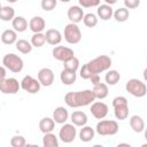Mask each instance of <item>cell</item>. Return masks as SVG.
<instances>
[{
	"label": "cell",
	"mask_w": 147,
	"mask_h": 147,
	"mask_svg": "<svg viewBox=\"0 0 147 147\" xmlns=\"http://www.w3.org/2000/svg\"><path fill=\"white\" fill-rule=\"evenodd\" d=\"M1 8H2V6H1V3H0V9H1Z\"/></svg>",
	"instance_id": "44"
},
{
	"label": "cell",
	"mask_w": 147,
	"mask_h": 147,
	"mask_svg": "<svg viewBox=\"0 0 147 147\" xmlns=\"http://www.w3.org/2000/svg\"><path fill=\"white\" fill-rule=\"evenodd\" d=\"M45 42H46V38L45 34H42L41 32H37L31 37V45L34 47H41L44 46Z\"/></svg>",
	"instance_id": "33"
},
{
	"label": "cell",
	"mask_w": 147,
	"mask_h": 147,
	"mask_svg": "<svg viewBox=\"0 0 147 147\" xmlns=\"http://www.w3.org/2000/svg\"><path fill=\"white\" fill-rule=\"evenodd\" d=\"M46 26V23H45V20L40 16H34L30 20L29 22V28L32 32L37 33V32H41Z\"/></svg>",
	"instance_id": "16"
},
{
	"label": "cell",
	"mask_w": 147,
	"mask_h": 147,
	"mask_svg": "<svg viewBox=\"0 0 147 147\" xmlns=\"http://www.w3.org/2000/svg\"><path fill=\"white\" fill-rule=\"evenodd\" d=\"M16 40H17V34H16V31L14 30H10V29L5 30L1 34V41L6 45H11L16 42Z\"/></svg>",
	"instance_id": "25"
},
{
	"label": "cell",
	"mask_w": 147,
	"mask_h": 147,
	"mask_svg": "<svg viewBox=\"0 0 147 147\" xmlns=\"http://www.w3.org/2000/svg\"><path fill=\"white\" fill-rule=\"evenodd\" d=\"M2 63L5 68L9 69L11 72H15V74L21 72L23 69V60L18 55L13 54V53L6 54L2 59Z\"/></svg>",
	"instance_id": "4"
},
{
	"label": "cell",
	"mask_w": 147,
	"mask_h": 147,
	"mask_svg": "<svg viewBox=\"0 0 147 147\" xmlns=\"http://www.w3.org/2000/svg\"><path fill=\"white\" fill-rule=\"evenodd\" d=\"M54 126H55V122L53 118H49V117H44L39 122V129L44 134L52 132L54 130Z\"/></svg>",
	"instance_id": "23"
},
{
	"label": "cell",
	"mask_w": 147,
	"mask_h": 147,
	"mask_svg": "<svg viewBox=\"0 0 147 147\" xmlns=\"http://www.w3.org/2000/svg\"><path fill=\"white\" fill-rule=\"evenodd\" d=\"M95 100V96L92 90L78 91V92H69L64 96L65 103L71 108H78L91 105Z\"/></svg>",
	"instance_id": "2"
},
{
	"label": "cell",
	"mask_w": 147,
	"mask_h": 147,
	"mask_svg": "<svg viewBox=\"0 0 147 147\" xmlns=\"http://www.w3.org/2000/svg\"><path fill=\"white\" fill-rule=\"evenodd\" d=\"M25 144H26L25 139L22 136H14L10 139V145L13 147H23V146H25Z\"/></svg>",
	"instance_id": "36"
},
{
	"label": "cell",
	"mask_w": 147,
	"mask_h": 147,
	"mask_svg": "<svg viewBox=\"0 0 147 147\" xmlns=\"http://www.w3.org/2000/svg\"><path fill=\"white\" fill-rule=\"evenodd\" d=\"M83 21H84V24H85L87 28H93V26H95V25L98 24V18H96V16H95L94 14H92V13H88V14L84 15Z\"/></svg>",
	"instance_id": "34"
},
{
	"label": "cell",
	"mask_w": 147,
	"mask_h": 147,
	"mask_svg": "<svg viewBox=\"0 0 147 147\" xmlns=\"http://www.w3.org/2000/svg\"><path fill=\"white\" fill-rule=\"evenodd\" d=\"M125 88L130 94H132L133 96H137V98L145 96V94L147 92L146 84L144 82L139 80V79H136V78H132V79L127 80V83L125 85Z\"/></svg>",
	"instance_id": "5"
},
{
	"label": "cell",
	"mask_w": 147,
	"mask_h": 147,
	"mask_svg": "<svg viewBox=\"0 0 147 147\" xmlns=\"http://www.w3.org/2000/svg\"><path fill=\"white\" fill-rule=\"evenodd\" d=\"M7 1H8V2H10V3H14V2H16L17 0H7Z\"/></svg>",
	"instance_id": "42"
},
{
	"label": "cell",
	"mask_w": 147,
	"mask_h": 147,
	"mask_svg": "<svg viewBox=\"0 0 147 147\" xmlns=\"http://www.w3.org/2000/svg\"><path fill=\"white\" fill-rule=\"evenodd\" d=\"M105 1H106V3H107V5H110V6L117 2V0H105Z\"/></svg>",
	"instance_id": "41"
},
{
	"label": "cell",
	"mask_w": 147,
	"mask_h": 147,
	"mask_svg": "<svg viewBox=\"0 0 147 147\" xmlns=\"http://www.w3.org/2000/svg\"><path fill=\"white\" fill-rule=\"evenodd\" d=\"M60 1H62V2H69L70 0H60Z\"/></svg>",
	"instance_id": "43"
},
{
	"label": "cell",
	"mask_w": 147,
	"mask_h": 147,
	"mask_svg": "<svg viewBox=\"0 0 147 147\" xmlns=\"http://www.w3.org/2000/svg\"><path fill=\"white\" fill-rule=\"evenodd\" d=\"M63 67H64V69H68L71 71H77V69L79 67V60L74 55L72 57L63 61Z\"/></svg>",
	"instance_id": "31"
},
{
	"label": "cell",
	"mask_w": 147,
	"mask_h": 147,
	"mask_svg": "<svg viewBox=\"0 0 147 147\" xmlns=\"http://www.w3.org/2000/svg\"><path fill=\"white\" fill-rule=\"evenodd\" d=\"M57 5V0H41V8L46 11L53 10Z\"/></svg>",
	"instance_id": "35"
},
{
	"label": "cell",
	"mask_w": 147,
	"mask_h": 147,
	"mask_svg": "<svg viewBox=\"0 0 147 147\" xmlns=\"http://www.w3.org/2000/svg\"><path fill=\"white\" fill-rule=\"evenodd\" d=\"M79 138L82 141L84 142H87V141H91L93 138H94V130L91 127V126H83V129L80 130L79 132Z\"/></svg>",
	"instance_id": "27"
},
{
	"label": "cell",
	"mask_w": 147,
	"mask_h": 147,
	"mask_svg": "<svg viewBox=\"0 0 147 147\" xmlns=\"http://www.w3.org/2000/svg\"><path fill=\"white\" fill-rule=\"evenodd\" d=\"M90 80L92 82V84H93V85H95V84L100 83V76H99V74H93V75L90 77Z\"/></svg>",
	"instance_id": "39"
},
{
	"label": "cell",
	"mask_w": 147,
	"mask_h": 147,
	"mask_svg": "<svg viewBox=\"0 0 147 147\" xmlns=\"http://www.w3.org/2000/svg\"><path fill=\"white\" fill-rule=\"evenodd\" d=\"M95 99H105L108 95V86L105 83H98L94 85L93 90H92Z\"/></svg>",
	"instance_id": "21"
},
{
	"label": "cell",
	"mask_w": 147,
	"mask_h": 147,
	"mask_svg": "<svg viewBox=\"0 0 147 147\" xmlns=\"http://www.w3.org/2000/svg\"><path fill=\"white\" fill-rule=\"evenodd\" d=\"M124 5H125V8L133 9L140 5V0H124Z\"/></svg>",
	"instance_id": "38"
},
{
	"label": "cell",
	"mask_w": 147,
	"mask_h": 147,
	"mask_svg": "<svg viewBox=\"0 0 147 147\" xmlns=\"http://www.w3.org/2000/svg\"><path fill=\"white\" fill-rule=\"evenodd\" d=\"M98 16L101 18V20H103V21H107V20H109V18H111V16H113V8H111V6L110 5H99L98 6Z\"/></svg>",
	"instance_id": "22"
},
{
	"label": "cell",
	"mask_w": 147,
	"mask_h": 147,
	"mask_svg": "<svg viewBox=\"0 0 147 147\" xmlns=\"http://www.w3.org/2000/svg\"><path fill=\"white\" fill-rule=\"evenodd\" d=\"M70 121L72 122V124L75 126H84L87 123V116L84 111H79L76 110L71 114L70 116Z\"/></svg>",
	"instance_id": "18"
},
{
	"label": "cell",
	"mask_w": 147,
	"mask_h": 147,
	"mask_svg": "<svg viewBox=\"0 0 147 147\" xmlns=\"http://www.w3.org/2000/svg\"><path fill=\"white\" fill-rule=\"evenodd\" d=\"M38 80L42 86H51L54 82V72L49 68H42L38 72Z\"/></svg>",
	"instance_id": "13"
},
{
	"label": "cell",
	"mask_w": 147,
	"mask_h": 147,
	"mask_svg": "<svg viewBox=\"0 0 147 147\" xmlns=\"http://www.w3.org/2000/svg\"><path fill=\"white\" fill-rule=\"evenodd\" d=\"M90 111L92 113V115L96 118V119H102L107 116L108 114V106L105 103V102H100V101H96V102H93L91 108H90Z\"/></svg>",
	"instance_id": "11"
},
{
	"label": "cell",
	"mask_w": 147,
	"mask_h": 147,
	"mask_svg": "<svg viewBox=\"0 0 147 147\" xmlns=\"http://www.w3.org/2000/svg\"><path fill=\"white\" fill-rule=\"evenodd\" d=\"M79 5L84 8H90V7H98L100 5V0H78Z\"/></svg>",
	"instance_id": "37"
},
{
	"label": "cell",
	"mask_w": 147,
	"mask_h": 147,
	"mask_svg": "<svg viewBox=\"0 0 147 147\" xmlns=\"http://www.w3.org/2000/svg\"><path fill=\"white\" fill-rule=\"evenodd\" d=\"M113 107H114V114L115 117L119 121L126 119L129 116V105L127 99L125 96H116L113 100Z\"/></svg>",
	"instance_id": "3"
},
{
	"label": "cell",
	"mask_w": 147,
	"mask_h": 147,
	"mask_svg": "<svg viewBox=\"0 0 147 147\" xmlns=\"http://www.w3.org/2000/svg\"><path fill=\"white\" fill-rule=\"evenodd\" d=\"M53 56L54 59L59 60V61H65L70 57H72L75 54H74V51L69 47H64V46H56L53 48Z\"/></svg>",
	"instance_id": "12"
},
{
	"label": "cell",
	"mask_w": 147,
	"mask_h": 147,
	"mask_svg": "<svg viewBox=\"0 0 147 147\" xmlns=\"http://www.w3.org/2000/svg\"><path fill=\"white\" fill-rule=\"evenodd\" d=\"M14 17H15L14 8H11L9 6H6V7H2L0 9V20H2L5 22H8V21H11Z\"/></svg>",
	"instance_id": "29"
},
{
	"label": "cell",
	"mask_w": 147,
	"mask_h": 147,
	"mask_svg": "<svg viewBox=\"0 0 147 147\" xmlns=\"http://www.w3.org/2000/svg\"><path fill=\"white\" fill-rule=\"evenodd\" d=\"M96 132L100 136H114L118 132V124L116 121H100L96 124Z\"/></svg>",
	"instance_id": "6"
},
{
	"label": "cell",
	"mask_w": 147,
	"mask_h": 147,
	"mask_svg": "<svg viewBox=\"0 0 147 147\" xmlns=\"http://www.w3.org/2000/svg\"><path fill=\"white\" fill-rule=\"evenodd\" d=\"M21 87H22L25 92L31 93V94H34V93L39 92V90H40V83H39L38 79H36V78H33L32 76L28 75V76H25V77L22 79V82H21Z\"/></svg>",
	"instance_id": "10"
},
{
	"label": "cell",
	"mask_w": 147,
	"mask_h": 147,
	"mask_svg": "<svg viewBox=\"0 0 147 147\" xmlns=\"http://www.w3.org/2000/svg\"><path fill=\"white\" fill-rule=\"evenodd\" d=\"M11 21H13L11 22L13 23V28H14V30L16 32H23V31H25L28 29V21L22 16H16Z\"/></svg>",
	"instance_id": "24"
},
{
	"label": "cell",
	"mask_w": 147,
	"mask_h": 147,
	"mask_svg": "<svg viewBox=\"0 0 147 147\" xmlns=\"http://www.w3.org/2000/svg\"><path fill=\"white\" fill-rule=\"evenodd\" d=\"M69 118V113L64 107H57L55 108L53 113V119L55 123L59 124H64Z\"/></svg>",
	"instance_id": "17"
},
{
	"label": "cell",
	"mask_w": 147,
	"mask_h": 147,
	"mask_svg": "<svg viewBox=\"0 0 147 147\" xmlns=\"http://www.w3.org/2000/svg\"><path fill=\"white\" fill-rule=\"evenodd\" d=\"M21 87V84L18 83L17 79L10 77V78H5L2 82H0V92L3 94H15L18 92Z\"/></svg>",
	"instance_id": "8"
},
{
	"label": "cell",
	"mask_w": 147,
	"mask_h": 147,
	"mask_svg": "<svg viewBox=\"0 0 147 147\" xmlns=\"http://www.w3.org/2000/svg\"><path fill=\"white\" fill-rule=\"evenodd\" d=\"M130 126H131V129H132L134 132L140 133V132H142L144 129H145V122H144V119H142L141 116H139V115H133V116L130 118Z\"/></svg>",
	"instance_id": "19"
},
{
	"label": "cell",
	"mask_w": 147,
	"mask_h": 147,
	"mask_svg": "<svg viewBox=\"0 0 147 147\" xmlns=\"http://www.w3.org/2000/svg\"><path fill=\"white\" fill-rule=\"evenodd\" d=\"M64 39L69 44H78L82 40V32L76 23L67 24L64 28Z\"/></svg>",
	"instance_id": "7"
},
{
	"label": "cell",
	"mask_w": 147,
	"mask_h": 147,
	"mask_svg": "<svg viewBox=\"0 0 147 147\" xmlns=\"http://www.w3.org/2000/svg\"><path fill=\"white\" fill-rule=\"evenodd\" d=\"M76 134H77V130L74 124H64L60 129V132H59L60 139L65 144L72 142L76 138Z\"/></svg>",
	"instance_id": "9"
},
{
	"label": "cell",
	"mask_w": 147,
	"mask_h": 147,
	"mask_svg": "<svg viewBox=\"0 0 147 147\" xmlns=\"http://www.w3.org/2000/svg\"><path fill=\"white\" fill-rule=\"evenodd\" d=\"M5 78H6V69L5 67L0 65V82H2Z\"/></svg>",
	"instance_id": "40"
},
{
	"label": "cell",
	"mask_w": 147,
	"mask_h": 147,
	"mask_svg": "<svg viewBox=\"0 0 147 147\" xmlns=\"http://www.w3.org/2000/svg\"><path fill=\"white\" fill-rule=\"evenodd\" d=\"M111 65V59L107 55H100L86 64H84L80 69V77L83 79H90V77L93 74H100L102 71H106Z\"/></svg>",
	"instance_id": "1"
},
{
	"label": "cell",
	"mask_w": 147,
	"mask_h": 147,
	"mask_svg": "<svg viewBox=\"0 0 147 147\" xmlns=\"http://www.w3.org/2000/svg\"><path fill=\"white\" fill-rule=\"evenodd\" d=\"M45 38H46V41L49 44V45H57L61 42L62 40V34L59 30L56 29H49L46 31V34H45Z\"/></svg>",
	"instance_id": "15"
},
{
	"label": "cell",
	"mask_w": 147,
	"mask_h": 147,
	"mask_svg": "<svg viewBox=\"0 0 147 147\" xmlns=\"http://www.w3.org/2000/svg\"><path fill=\"white\" fill-rule=\"evenodd\" d=\"M32 45L31 42H29L28 40L25 39H20V40H16V49L18 52H21L22 54H28L32 51Z\"/></svg>",
	"instance_id": "28"
},
{
	"label": "cell",
	"mask_w": 147,
	"mask_h": 147,
	"mask_svg": "<svg viewBox=\"0 0 147 147\" xmlns=\"http://www.w3.org/2000/svg\"><path fill=\"white\" fill-rule=\"evenodd\" d=\"M105 79H106V83L108 85H115L119 82L121 75L117 70H109V71H107L106 76H105Z\"/></svg>",
	"instance_id": "30"
},
{
	"label": "cell",
	"mask_w": 147,
	"mask_h": 147,
	"mask_svg": "<svg viewBox=\"0 0 147 147\" xmlns=\"http://www.w3.org/2000/svg\"><path fill=\"white\" fill-rule=\"evenodd\" d=\"M68 17L71 21V23H78L80 21H83L84 17V11L79 6H71L68 9Z\"/></svg>",
	"instance_id": "14"
},
{
	"label": "cell",
	"mask_w": 147,
	"mask_h": 147,
	"mask_svg": "<svg viewBox=\"0 0 147 147\" xmlns=\"http://www.w3.org/2000/svg\"><path fill=\"white\" fill-rule=\"evenodd\" d=\"M113 15H114V17H115V20L117 21V22H125L127 18H129V9L127 8H118V9H116V11L115 13H113Z\"/></svg>",
	"instance_id": "32"
},
{
	"label": "cell",
	"mask_w": 147,
	"mask_h": 147,
	"mask_svg": "<svg viewBox=\"0 0 147 147\" xmlns=\"http://www.w3.org/2000/svg\"><path fill=\"white\" fill-rule=\"evenodd\" d=\"M76 78H77L76 71H71V70H68V69H63L61 71L60 79H61V82L64 85H71V84H74L76 82Z\"/></svg>",
	"instance_id": "20"
},
{
	"label": "cell",
	"mask_w": 147,
	"mask_h": 147,
	"mask_svg": "<svg viewBox=\"0 0 147 147\" xmlns=\"http://www.w3.org/2000/svg\"><path fill=\"white\" fill-rule=\"evenodd\" d=\"M42 145L44 147H59V140L55 134H53L52 132H48V133H45L42 138Z\"/></svg>",
	"instance_id": "26"
}]
</instances>
